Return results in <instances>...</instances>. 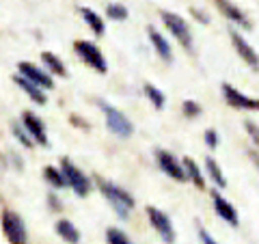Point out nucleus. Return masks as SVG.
<instances>
[{
    "label": "nucleus",
    "instance_id": "3",
    "mask_svg": "<svg viewBox=\"0 0 259 244\" xmlns=\"http://www.w3.org/2000/svg\"><path fill=\"white\" fill-rule=\"evenodd\" d=\"M0 221H3V233H5V238L9 240V244H26L28 242L26 225H24L20 214L11 212V210H5Z\"/></svg>",
    "mask_w": 259,
    "mask_h": 244
},
{
    "label": "nucleus",
    "instance_id": "14",
    "mask_svg": "<svg viewBox=\"0 0 259 244\" xmlns=\"http://www.w3.org/2000/svg\"><path fill=\"white\" fill-rule=\"evenodd\" d=\"M216 7L221 9V13L225 15L227 20H231L233 24H238L240 28H246L248 30L250 26H253V24L248 22V18L244 15V11L238 9V7L233 5V3H229V0H216Z\"/></svg>",
    "mask_w": 259,
    "mask_h": 244
},
{
    "label": "nucleus",
    "instance_id": "13",
    "mask_svg": "<svg viewBox=\"0 0 259 244\" xmlns=\"http://www.w3.org/2000/svg\"><path fill=\"white\" fill-rule=\"evenodd\" d=\"M212 201H214V210L216 214L223 218L225 223H229L231 227H238L240 225V216H238V210L231 206L229 201H227L225 197H221L218 192H212Z\"/></svg>",
    "mask_w": 259,
    "mask_h": 244
},
{
    "label": "nucleus",
    "instance_id": "16",
    "mask_svg": "<svg viewBox=\"0 0 259 244\" xmlns=\"http://www.w3.org/2000/svg\"><path fill=\"white\" fill-rule=\"evenodd\" d=\"M15 85H18V87L22 89V91L26 93V95H28L35 104H41V106H44V104L48 102V97H46V93H44V89H39L37 85H32L30 80L22 78V76H15Z\"/></svg>",
    "mask_w": 259,
    "mask_h": 244
},
{
    "label": "nucleus",
    "instance_id": "5",
    "mask_svg": "<svg viewBox=\"0 0 259 244\" xmlns=\"http://www.w3.org/2000/svg\"><path fill=\"white\" fill-rule=\"evenodd\" d=\"M74 50H76V54L80 56V59L89 65V67L97 71V74H106V71H108L106 59H104L102 50L95 44H91V42H76Z\"/></svg>",
    "mask_w": 259,
    "mask_h": 244
},
{
    "label": "nucleus",
    "instance_id": "9",
    "mask_svg": "<svg viewBox=\"0 0 259 244\" xmlns=\"http://www.w3.org/2000/svg\"><path fill=\"white\" fill-rule=\"evenodd\" d=\"M156 160H158V167L164 171V175L173 177V180H177V182H186V180H188V177H186L184 167L180 165V162H177V158L173 156L171 151L158 149V151H156Z\"/></svg>",
    "mask_w": 259,
    "mask_h": 244
},
{
    "label": "nucleus",
    "instance_id": "25",
    "mask_svg": "<svg viewBox=\"0 0 259 244\" xmlns=\"http://www.w3.org/2000/svg\"><path fill=\"white\" fill-rule=\"evenodd\" d=\"M106 242L108 244H132V240H130L121 229H117V227L106 229Z\"/></svg>",
    "mask_w": 259,
    "mask_h": 244
},
{
    "label": "nucleus",
    "instance_id": "30",
    "mask_svg": "<svg viewBox=\"0 0 259 244\" xmlns=\"http://www.w3.org/2000/svg\"><path fill=\"white\" fill-rule=\"evenodd\" d=\"M199 240H201V244H218V242H216V240H214L212 235H209L201 225H199Z\"/></svg>",
    "mask_w": 259,
    "mask_h": 244
},
{
    "label": "nucleus",
    "instance_id": "21",
    "mask_svg": "<svg viewBox=\"0 0 259 244\" xmlns=\"http://www.w3.org/2000/svg\"><path fill=\"white\" fill-rule=\"evenodd\" d=\"M205 169H207L209 177L214 180V184L218 186V188H225V186H227V180H225L223 171H221V167L216 165V160H214V158H205Z\"/></svg>",
    "mask_w": 259,
    "mask_h": 244
},
{
    "label": "nucleus",
    "instance_id": "26",
    "mask_svg": "<svg viewBox=\"0 0 259 244\" xmlns=\"http://www.w3.org/2000/svg\"><path fill=\"white\" fill-rule=\"evenodd\" d=\"M11 132H13V136L18 138V141H20L26 149H30V147H32V138H30V134L26 132V130H24V126H22V124H13Z\"/></svg>",
    "mask_w": 259,
    "mask_h": 244
},
{
    "label": "nucleus",
    "instance_id": "11",
    "mask_svg": "<svg viewBox=\"0 0 259 244\" xmlns=\"http://www.w3.org/2000/svg\"><path fill=\"white\" fill-rule=\"evenodd\" d=\"M22 126L24 130L30 134L32 138V143H39V145H48V134H46V126H44V121L39 119L35 112H30V110H24L22 112Z\"/></svg>",
    "mask_w": 259,
    "mask_h": 244
},
{
    "label": "nucleus",
    "instance_id": "29",
    "mask_svg": "<svg viewBox=\"0 0 259 244\" xmlns=\"http://www.w3.org/2000/svg\"><path fill=\"white\" fill-rule=\"evenodd\" d=\"M203 138H205V145H207L209 149H214L216 145H218V134H216V130H205Z\"/></svg>",
    "mask_w": 259,
    "mask_h": 244
},
{
    "label": "nucleus",
    "instance_id": "31",
    "mask_svg": "<svg viewBox=\"0 0 259 244\" xmlns=\"http://www.w3.org/2000/svg\"><path fill=\"white\" fill-rule=\"evenodd\" d=\"M190 13H192L194 18H197L201 24H209V15H207L205 11H201V9H194V7H192V9H190Z\"/></svg>",
    "mask_w": 259,
    "mask_h": 244
},
{
    "label": "nucleus",
    "instance_id": "28",
    "mask_svg": "<svg viewBox=\"0 0 259 244\" xmlns=\"http://www.w3.org/2000/svg\"><path fill=\"white\" fill-rule=\"evenodd\" d=\"M244 130L248 132L250 136V141H253L257 147H259V126L255 124V121H244Z\"/></svg>",
    "mask_w": 259,
    "mask_h": 244
},
{
    "label": "nucleus",
    "instance_id": "20",
    "mask_svg": "<svg viewBox=\"0 0 259 244\" xmlns=\"http://www.w3.org/2000/svg\"><path fill=\"white\" fill-rule=\"evenodd\" d=\"M41 61H44L46 67L52 71V74H56V76H63V78L67 76V69H65L63 61H61L56 54H52V52H44V54H41Z\"/></svg>",
    "mask_w": 259,
    "mask_h": 244
},
{
    "label": "nucleus",
    "instance_id": "18",
    "mask_svg": "<svg viewBox=\"0 0 259 244\" xmlns=\"http://www.w3.org/2000/svg\"><path fill=\"white\" fill-rule=\"evenodd\" d=\"M80 15H82V20L87 22V26L91 28L97 37L104 35V30H106V26H104V20L93 9H87V7H82V9H80Z\"/></svg>",
    "mask_w": 259,
    "mask_h": 244
},
{
    "label": "nucleus",
    "instance_id": "6",
    "mask_svg": "<svg viewBox=\"0 0 259 244\" xmlns=\"http://www.w3.org/2000/svg\"><path fill=\"white\" fill-rule=\"evenodd\" d=\"M160 18H162V22L166 24V28L177 37V42H180L186 50L192 52V32H190V26L186 24V20H182L180 15L171 13V11H162Z\"/></svg>",
    "mask_w": 259,
    "mask_h": 244
},
{
    "label": "nucleus",
    "instance_id": "8",
    "mask_svg": "<svg viewBox=\"0 0 259 244\" xmlns=\"http://www.w3.org/2000/svg\"><path fill=\"white\" fill-rule=\"evenodd\" d=\"M223 95H225V100L229 106L233 108H238V110H257L259 112V100L257 97H248L244 93H240L236 87H231V85H223Z\"/></svg>",
    "mask_w": 259,
    "mask_h": 244
},
{
    "label": "nucleus",
    "instance_id": "32",
    "mask_svg": "<svg viewBox=\"0 0 259 244\" xmlns=\"http://www.w3.org/2000/svg\"><path fill=\"white\" fill-rule=\"evenodd\" d=\"M248 158H250V162H253V165L259 169V153H257V151H248Z\"/></svg>",
    "mask_w": 259,
    "mask_h": 244
},
{
    "label": "nucleus",
    "instance_id": "19",
    "mask_svg": "<svg viewBox=\"0 0 259 244\" xmlns=\"http://www.w3.org/2000/svg\"><path fill=\"white\" fill-rule=\"evenodd\" d=\"M184 171H186V177L194 182V186H199V188H205V177L201 175L199 167L194 165L192 158H184Z\"/></svg>",
    "mask_w": 259,
    "mask_h": 244
},
{
    "label": "nucleus",
    "instance_id": "10",
    "mask_svg": "<svg viewBox=\"0 0 259 244\" xmlns=\"http://www.w3.org/2000/svg\"><path fill=\"white\" fill-rule=\"evenodd\" d=\"M18 69H20V76H22V78L30 80V83L37 85L39 89H54V80L50 78V74H48V71H44V69H39L37 65L22 61V63L18 65Z\"/></svg>",
    "mask_w": 259,
    "mask_h": 244
},
{
    "label": "nucleus",
    "instance_id": "1",
    "mask_svg": "<svg viewBox=\"0 0 259 244\" xmlns=\"http://www.w3.org/2000/svg\"><path fill=\"white\" fill-rule=\"evenodd\" d=\"M97 184H100V192L104 194V197L108 199V203L112 208H115L117 216L121 218V221H125V218L130 216V212L134 210V197L130 194L127 190H123L121 186H117L115 182H108V180H97Z\"/></svg>",
    "mask_w": 259,
    "mask_h": 244
},
{
    "label": "nucleus",
    "instance_id": "12",
    "mask_svg": "<svg viewBox=\"0 0 259 244\" xmlns=\"http://www.w3.org/2000/svg\"><path fill=\"white\" fill-rule=\"evenodd\" d=\"M229 37H231V44H233V48H236V52L242 56V61L244 63H248L250 65V69H259V56H257V52H255V48L250 46L244 37L240 35V32H236L233 28H229Z\"/></svg>",
    "mask_w": 259,
    "mask_h": 244
},
{
    "label": "nucleus",
    "instance_id": "22",
    "mask_svg": "<svg viewBox=\"0 0 259 244\" xmlns=\"http://www.w3.org/2000/svg\"><path fill=\"white\" fill-rule=\"evenodd\" d=\"M44 177L50 182L52 188H65L67 182H65V175L61 173V169H54V167H46L44 169Z\"/></svg>",
    "mask_w": 259,
    "mask_h": 244
},
{
    "label": "nucleus",
    "instance_id": "33",
    "mask_svg": "<svg viewBox=\"0 0 259 244\" xmlns=\"http://www.w3.org/2000/svg\"><path fill=\"white\" fill-rule=\"evenodd\" d=\"M48 201H50V206H52L54 210H61V203L56 201V197H54V194H50V197H48Z\"/></svg>",
    "mask_w": 259,
    "mask_h": 244
},
{
    "label": "nucleus",
    "instance_id": "17",
    "mask_svg": "<svg viewBox=\"0 0 259 244\" xmlns=\"http://www.w3.org/2000/svg\"><path fill=\"white\" fill-rule=\"evenodd\" d=\"M56 233L61 235V238L65 242H69V244H78L80 242V231H78V227L71 223V221H65V218H61L59 223H56Z\"/></svg>",
    "mask_w": 259,
    "mask_h": 244
},
{
    "label": "nucleus",
    "instance_id": "7",
    "mask_svg": "<svg viewBox=\"0 0 259 244\" xmlns=\"http://www.w3.org/2000/svg\"><path fill=\"white\" fill-rule=\"evenodd\" d=\"M147 216H149L151 227L158 231L160 238L164 240L166 244H173V242H175V229H173L171 218H168L164 212H162V210L153 208V206H149V208H147Z\"/></svg>",
    "mask_w": 259,
    "mask_h": 244
},
{
    "label": "nucleus",
    "instance_id": "34",
    "mask_svg": "<svg viewBox=\"0 0 259 244\" xmlns=\"http://www.w3.org/2000/svg\"><path fill=\"white\" fill-rule=\"evenodd\" d=\"M71 121H74V126H82V128H89V126L84 124V121H82V119H78L76 115H71Z\"/></svg>",
    "mask_w": 259,
    "mask_h": 244
},
{
    "label": "nucleus",
    "instance_id": "24",
    "mask_svg": "<svg viewBox=\"0 0 259 244\" xmlns=\"http://www.w3.org/2000/svg\"><path fill=\"white\" fill-rule=\"evenodd\" d=\"M106 15L110 20H115V22H123L127 20V9L123 5H119V3H112L106 7Z\"/></svg>",
    "mask_w": 259,
    "mask_h": 244
},
{
    "label": "nucleus",
    "instance_id": "23",
    "mask_svg": "<svg viewBox=\"0 0 259 244\" xmlns=\"http://www.w3.org/2000/svg\"><path fill=\"white\" fill-rule=\"evenodd\" d=\"M145 95L151 100V104H153V108H156V110L164 108V102L166 100H164V93H162L158 87H153L151 83H147V85H145Z\"/></svg>",
    "mask_w": 259,
    "mask_h": 244
},
{
    "label": "nucleus",
    "instance_id": "27",
    "mask_svg": "<svg viewBox=\"0 0 259 244\" xmlns=\"http://www.w3.org/2000/svg\"><path fill=\"white\" fill-rule=\"evenodd\" d=\"M182 110H184V115L188 117V119H194V117H199L201 115V106L194 100H186L184 102V106H182Z\"/></svg>",
    "mask_w": 259,
    "mask_h": 244
},
{
    "label": "nucleus",
    "instance_id": "15",
    "mask_svg": "<svg viewBox=\"0 0 259 244\" xmlns=\"http://www.w3.org/2000/svg\"><path fill=\"white\" fill-rule=\"evenodd\" d=\"M147 35H149V39H151V44H153V48H156V52L160 54V59H164L166 63H171L173 61V50H171V44L166 42L164 37L160 35V32L153 28V26H147Z\"/></svg>",
    "mask_w": 259,
    "mask_h": 244
},
{
    "label": "nucleus",
    "instance_id": "4",
    "mask_svg": "<svg viewBox=\"0 0 259 244\" xmlns=\"http://www.w3.org/2000/svg\"><path fill=\"white\" fill-rule=\"evenodd\" d=\"M61 173L65 175V182H67V186H71V190H74L78 197H87V194L91 192V182H89V177L76 165H71L69 158L61 160Z\"/></svg>",
    "mask_w": 259,
    "mask_h": 244
},
{
    "label": "nucleus",
    "instance_id": "2",
    "mask_svg": "<svg viewBox=\"0 0 259 244\" xmlns=\"http://www.w3.org/2000/svg\"><path fill=\"white\" fill-rule=\"evenodd\" d=\"M100 104V108L104 112V117H106V126L112 134H117L119 138H127V136H132L134 132V126H132V121H130L123 112L117 110L115 106H110V104H106L104 100L97 102Z\"/></svg>",
    "mask_w": 259,
    "mask_h": 244
}]
</instances>
